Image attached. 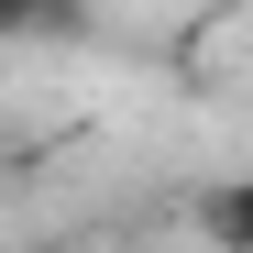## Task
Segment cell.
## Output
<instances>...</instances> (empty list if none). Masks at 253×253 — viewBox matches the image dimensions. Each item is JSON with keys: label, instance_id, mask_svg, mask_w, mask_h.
I'll return each instance as SVG.
<instances>
[{"label": "cell", "instance_id": "cell-1", "mask_svg": "<svg viewBox=\"0 0 253 253\" xmlns=\"http://www.w3.org/2000/svg\"><path fill=\"white\" fill-rule=\"evenodd\" d=\"M198 242H209V253H253V176L198 187Z\"/></svg>", "mask_w": 253, "mask_h": 253}, {"label": "cell", "instance_id": "cell-2", "mask_svg": "<svg viewBox=\"0 0 253 253\" xmlns=\"http://www.w3.org/2000/svg\"><path fill=\"white\" fill-rule=\"evenodd\" d=\"M44 11H55V0H0V33H33Z\"/></svg>", "mask_w": 253, "mask_h": 253}]
</instances>
